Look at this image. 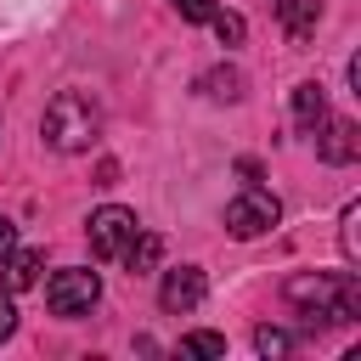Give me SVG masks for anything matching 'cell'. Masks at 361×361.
Segmentation results:
<instances>
[{
  "instance_id": "12",
  "label": "cell",
  "mask_w": 361,
  "mask_h": 361,
  "mask_svg": "<svg viewBox=\"0 0 361 361\" xmlns=\"http://www.w3.org/2000/svg\"><path fill=\"white\" fill-rule=\"evenodd\" d=\"M203 90H209L214 102H237V96H243V79H237L231 68H214V73H203Z\"/></svg>"
},
{
  "instance_id": "10",
  "label": "cell",
  "mask_w": 361,
  "mask_h": 361,
  "mask_svg": "<svg viewBox=\"0 0 361 361\" xmlns=\"http://www.w3.org/2000/svg\"><path fill=\"white\" fill-rule=\"evenodd\" d=\"M316 0H276V17H282V28L293 34V39H310L316 34Z\"/></svg>"
},
{
  "instance_id": "4",
  "label": "cell",
  "mask_w": 361,
  "mask_h": 361,
  "mask_svg": "<svg viewBox=\"0 0 361 361\" xmlns=\"http://www.w3.org/2000/svg\"><path fill=\"white\" fill-rule=\"evenodd\" d=\"M96 299H102V276H96L90 265H68V271H56V276L45 282L51 316H85Z\"/></svg>"
},
{
  "instance_id": "1",
  "label": "cell",
  "mask_w": 361,
  "mask_h": 361,
  "mask_svg": "<svg viewBox=\"0 0 361 361\" xmlns=\"http://www.w3.org/2000/svg\"><path fill=\"white\" fill-rule=\"evenodd\" d=\"M288 305H299L310 322H355L361 316V288L355 276H327V271H299L288 276Z\"/></svg>"
},
{
  "instance_id": "3",
  "label": "cell",
  "mask_w": 361,
  "mask_h": 361,
  "mask_svg": "<svg viewBox=\"0 0 361 361\" xmlns=\"http://www.w3.org/2000/svg\"><path fill=\"white\" fill-rule=\"evenodd\" d=\"M276 220H282V203H276L271 192H259L254 180L226 203V231H231V237H243V243H248V237H265Z\"/></svg>"
},
{
  "instance_id": "11",
  "label": "cell",
  "mask_w": 361,
  "mask_h": 361,
  "mask_svg": "<svg viewBox=\"0 0 361 361\" xmlns=\"http://www.w3.org/2000/svg\"><path fill=\"white\" fill-rule=\"evenodd\" d=\"M158 254H164V243H158L152 231H135V237H130V248H124L118 259L130 265V276H141V271H152V265H158Z\"/></svg>"
},
{
  "instance_id": "17",
  "label": "cell",
  "mask_w": 361,
  "mask_h": 361,
  "mask_svg": "<svg viewBox=\"0 0 361 361\" xmlns=\"http://www.w3.org/2000/svg\"><path fill=\"white\" fill-rule=\"evenodd\" d=\"M175 11H180L186 23H209V17H214V0H175Z\"/></svg>"
},
{
  "instance_id": "14",
  "label": "cell",
  "mask_w": 361,
  "mask_h": 361,
  "mask_svg": "<svg viewBox=\"0 0 361 361\" xmlns=\"http://www.w3.org/2000/svg\"><path fill=\"white\" fill-rule=\"evenodd\" d=\"M254 350L276 361V355H288V350H293V338H288L282 327H254Z\"/></svg>"
},
{
  "instance_id": "16",
  "label": "cell",
  "mask_w": 361,
  "mask_h": 361,
  "mask_svg": "<svg viewBox=\"0 0 361 361\" xmlns=\"http://www.w3.org/2000/svg\"><path fill=\"white\" fill-rule=\"evenodd\" d=\"M355 220H361V203H344V254H350V259H361V231H355Z\"/></svg>"
},
{
  "instance_id": "2",
  "label": "cell",
  "mask_w": 361,
  "mask_h": 361,
  "mask_svg": "<svg viewBox=\"0 0 361 361\" xmlns=\"http://www.w3.org/2000/svg\"><path fill=\"white\" fill-rule=\"evenodd\" d=\"M39 135H45V147H56V152H85V147L102 135V113H96V102H90L85 90H56V96L45 102Z\"/></svg>"
},
{
  "instance_id": "7",
  "label": "cell",
  "mask_w": 361,
  "mask_h": 361,
  "mask_svg": "<svg viewBox=\"0 0 361 361\" xmlns=\"http://www.w3.org/2000/svg\"><path fill=\"white\" fill-rule=\"evenodd\" d=\"M310 135H316V152H322L327 164H350V158L361 152V135H355V124H350V118H333V113H327Z\"/></svg>"
},
{
  "instance_id": "9",
  "label": "cell",
  "mask_w": 361,
  "mask_h": 361,
  "mask_svg": "<svg viewBox=\"0 0 361 361\" xmlns=\"http://www.w3.org/2000/svg\"><path fill=\"white\" fill-rule=\"evenodd\" d=\"M322 118H327V90H322L316 79H305V85L293 90V124H299V130L310 135V130H316Z\"/></svg>"
},
{
  "instance_id": "8",
  "label": "cell",
  "mask_w": 361,
  "mask_h": 361,
  "mask_svg": "<svg viewBox=\"0 0 361 361\" xmlns=\"http://www.w3.org/2000/svg\"><path fill=\"white\" fill-rule=\"evenodd\" d=\"M0 282H6V293L34 288V282H39V248H17V243H11V254L0 259Z\"/></svg>"
},
{
  "instance_id": "15",
  "label": "cell",
  "mask_w": 361,
  "mask_h": 361,
  "mask_svg": "<svg viewBox=\"0 0 361 361\" xmlns=\"http://www.w3.org/2000/svg\"><path fill=\"white\" fill-rule=\"evenodd\" d=\"M180 350H186V355H226V338H220V333H186Z\"/></svg>"
},
{
  "instance_id": "19",
  "label": "cell",
  "mask_w": 361,
  "mask_h": 361,
  "mask_svg": "<svg viewBox=\"0 0 361 361\" xmlns=\"http://www.w3.org/2000/svg\"><path fill=\"white\" fill-rule=\"evenodd\" d=\"M11 243H17V231H11V220H6V214H0V259H6V254H11Z\"/></svg>"
},
{
  "instance_id": "5",
  "label": "cell",
  "mask_w": 361,
  "mask_h": 361,
  "mask_svg": "<svg viewBox=\"0 0 361 361\" xmlns=\"http://www.w3.org/2000/svg\"><path fill=\"white\" fill-rule=\"evenodd\" d=\"M141 231V220L130 214V209H118V203H102L96 214H90V226H85V237H90V254L96 259H118L124 248H130V237Z\"/></svg>"
},
{
  "instance_id": "18",
  "label": "cell",
  "mask_w": 361,
  "mask_h": 361,
  "mask_svg": "<svg viewBox=\"0 0 361 361\" xmlns=\"http://www.w3.org/2000/svg\"><path fill=\"white\" fill-rule=\"evenodd\" d=\"M11 327H17V310H11V299L0 293V338H11Z\"/></svg>"
},
{
  "instance_id": "6",
  "label": "cell",
  "mask_w": 361,
  "mask_h": 361,
  "mask_svg": "<svg viewBox=\"0 0 361 361\" xmlns=\"http://www.w3.org/2000/svg\"><path fill=\"white\" fill-rule=\"evenodd\" d=\"M203 293H209V276H203L197 265H175V271H164L158 305H164L169 316H192V310L203 305Z\"/></svg>"
},
{
  "instance_id": "13",
  "label": "cell",
  "mask_w": 361,
  "mask_h": 361,
  "mask_svg": "<svg viewBox=\"0 0 361 361\" xmlns=\"http://www.w3.org/2000/svg\"><path fill=\"white\" fill-rule=\"evenodd\" d=\"M209 28H214V39H220V45H243V17H237V11H220V6H214Z\"/></svg>"
}]
</instances>
